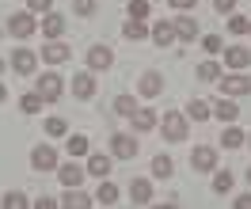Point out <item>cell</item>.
I'll use <instances>...</instances> for the list:
<instances>
[{
    "mask_svg": "<svg viewBox=\"0 0 251 209\" xmlns=\"http://www.w3.org/2000/svg\"><path fill=\"white\" fill-rule=\"evenodd\" d=\"M209 114H213V118H221V122H236V103L232 99H217V103H213V107H209Z\"/></svg>",
    "mask_w": 251,
    "mask_h": 209,
    "instance_id": "44dd1931",
    "label": "cell"
},
{
    "mask_svg": "<svg viewBox=\"0 0 251 209\" xmlns=\"http://www.w3.org/2000/svg\"><path fill=\"white\" fill-rule=\"evenodd\" d=\"M42 103H46V99L38 95V92H27V95L19 99V111H23V114H38V111H42Z\"/></svg>",
    "mask_w": 251,
    "mask_h": 209,
    "instance_id": "4316f807",
    "label": "cell"
},
{
    "mask_svg": "<svg viewBox=\"0 0 251 209\" xmlns=\"http://www.w3.org/2000/svg\"><path fill=\"white\" fill-rule=\"evenodd\" d=\"M209 186H213V194H228L232 190V171H225V167H213V183H209Z\"/></svg>",
    "mask_w": 251,
    "mask_h": 209,
    "instance_id": "484cf974",
    "label": "cell"
},
{
    "mask_svg": "<svg viewBox=\"0 0 251 209\" xmlns=\"http://www.w3.org/2000/svg\"><path fill=\"white\" fill-rule=\"evenodd\" d=\"M57 179H61L65 186H80L84 167H80V163H57Z\"/></svg>",
    "mask_w": 251,
    "mask_h": 209,
    "instance_id": "ffe728a7",
    "label": "cell"
},
{
    "mask_svg": "<svg viewBox=\"0 0 251 209\" xmlns=\"http://www.w3.org/2000/svg\"><path fill=\"white\" fill-rule=\"evenodd\" d=\"M129 202L133 206H149L152 202V183L149 179H129Z\"/></svg>",
    "mask_w": 251,
    "mask_h": 209,
    "instance_id": "7c38bea8",
    "label": "cell"
},
{
    "mask_svg": "<svg viewBox=\"0 0 251 209\" xmlns=\"http://www.w3.org/2000/svg\"><path fill=\"white\" fill-rule=\"evenodd\" d=\"M236 209H251V194H240V198H236Z\"/></svg>",
    "mask_w": 251,
    "mask_h": 209,
    "instance_id": "7bdbcfd3",
    "label": "cell"
},
{
    "mask_svg": "<svg viewBox=\"0 0 251 209\" xmlns=\"http://www.w3.org/2000/svg\"><path fill=\"white\" fill-rule=\"evenodd\" d=\"M248 34H251V27H248Z\"/></svg>",
    "mask_w": 251,
    "mask_h": 209,
    "instance_id": "c3c4849f",
    "label": "cell"
},
{
    "mask_svg": "<svg viewBox=\"0 0 251 209\" xmlns=\"http://www.w3.org/2000/svg\"><path fill=\"white\" fill-rule=\"evenodd\" d=\"M122 34L129 38V42H141V38H149V27H145V19H129L122 27Z\"/></svg>",
    "mask_w": 251,
    "mask_h": 209,
    "instance_id": "d4e9b609",
    "label": "cell"
},
{
    "mask_svg": "<svg viewBox=\"0 0 251 209\" xmlns=\"http://www.w3.org/2000/svg\"><path fill=\"white\" fill-rule=\"evenodd\" d=\"M110 65H114L110 46H103V42H99V46L88 49V69H92V72H103V69H110Z\"/></svg>",
    "mask_w": 251,
    "mask_h": 209,
    "instance_id": "ba28073f",
    "label": "cell"
},
{
    "mask_svg": "<svg viewBox=\"0 0 251 209\" xmlns=\"http://www.w3.org/2000/svg\"><path fill=\"white\" fill-rule=\"evenodd\" d=\"M160 133H164V141L179 145V141H187V133H190V122H187V118H183L179 111H168L164 118H160Z\"/></svg>",
    "mask_w": 251,
    "mask_h": 209,
    "instance_id": "6da1fadb",
    "label": "cell"
},
{
    "mask_svg": "<svg viewBox=\"0 0 251 209\" xmlns=\"http://www.w3.org/2000/svg\"><path fill=\"white\" fill-rule=\"evenodd\" d=\"M38 61H42V57H34L31 49H23V46H19L16 53H12V61H8V65L16 69L19 76H31V72H34V65H38Z\"/></svg>",
    "mask_w": 251,
    "mask_h": 209,
    "instance_id": "30bf717a",
    "label": "cell"
},
{
    "mask_svg": "<svg viewBox=\"0 0 251 209\" xmlns=\"http://www.w3.org/2000/svg\"><path fill=\"white\" fill-rule=\"evenodd\" d=\"M118 198H122V190H118L114 183H103V186L95 190V202H99V206H114Z\"/></svg>",
    "mask_w": 251,
    "mask_h": 209,
    "instance_id": "cb8c5ba5",
    "label": "cell"
},
{
    "mask_svg": "<svg viewBox=\"0 0 251 209\" xmlns=\"http://www.w3.org/2000/svg\"><path fill=\"white\" fill-rule=\"evenodd\" d=\"M34 31H38V23H34L31 12H16V16L8 19V34L12 38H31Z\"/></svg>",
    "mask_w": 251,
    "mask_h": 209,
    "instance_id": "5b68a950",
    "label": "cell"
},
{
    "mask_svg": "<svg viewBox=\"0 0 251 209\" xmlns=\"http://www.w3.org/2000/svg\"><path fill=\"white\" fill-rule=\"evenodd\" d=\"M46 65H65L69 61V42H61V38H53V42H46L42 46V53H38Z\"/></svg>",
    "mask_w": 251,
    "mask_h": 209,
    "instance_id": "52a82bcc",
    "label": "cell"
},
{
    "mask_svg": "<svg viewBox=\"0 0 251 209\" xmlns=\"http://www.w3.org/2000/svg\"><path fill=\"white\" fill-rule=\"evenodd\" d=\"M137 92H141L145 99H156L160 92H164V76H160V72H145L141 80H137Z\"/></svg>",
    "mask_w": 251,
    "mask_h": 209,
    "instance_id": "9a60e30c",
    "label": "cell"
},
{
    "mask_svg": "<svg viewBox=\"0 0 251 209\" xmlns=\"http://www.w3.org/2000/svg\"><path fill=\"white\" fill-rule=\"evenodd\" d=\"M187 118H190V122H205V118H209V103L190 99V103H187Z\"/></svg>",
    "mask_w": 251,
    "mask_h": 209,
    "instance_id": "83f0119b",
    "label": "cell"
},
{
    "mask_svg": "<svg viewBox=\"0 0 251 209\" xmlns=\"http://www.w3.org/2000/svg\"><path fill=\"white\" fill-rule=\"evenodd\" d=\"M0 34H4V31H0Z\"/></svg>",
    "mask_w": 251,
    "mask_h": 209,
    "instance_id": "681fc988",
    "label": "cell"
},
{
    "mask_svg": "<svg viewBox=\"0 0 251 209\" xmlns=\"http://www.w3.org/2000/svg\"><path fill=\"white\" fill-rule=\"evenodd\" d=\"M95 92H99V84H95L92 72H76V76H73V95H76V99H84V103H88Z\"/></svg>",
    "mask_w": 251,
    "mask_h": 209,
    "instance_id": "8fae6325",
    "label": "cell"
},
{
    "mask_svg": "<svg viewBox=\"0 0 251 209\" xmlns=\"http://www.w3.org/2000/svg\"><path fill=\"white\" fill-rule=\"evenodd\" d=\"M73 12L76 16H95V0H73Z\"/></svg>",
    "mask_w": 251,
    "mask_h": 209,
    "instance_id": "f35d334b",
    "label": "cell"
},
{
    "mask_svg": "<svg viewBox=\"0 0 251 209\" xmlns=\"http://www.w3.org/2000/svg\"><path fill=\"white\" fill-rule=\"evenodd\" d=\"M198 80H205V84L221 80V65L217 61H202V65H198Z\"/></svg>",
    "mask_w": 251,
    "mask_h": 209,
    "instance_id": "f546056e",
    "label": "cell"
},
{
    "mask_svg": "<svg viewBox=\"0 0 251 209\" xmlns=\"http://www.w3.org/2000/svg\"><path fill=\"white\" fill-rule=\"evenodd\" d=\"M4 206H8V209H27V206H31V198L19 194V190H8V194H4Z\"/></svg>",
    "mask_w": 251,
    "mask_h": 209,
    "instance_id": "4dcf8cb0",
    "label": "cell"
},
{
    "mask_svg": "<svg viewBox=\"0 0 251 209\" xmlns=\"http://www.w3.org/2000/svg\"><path fill=\"white\" fill-rule=\"evenodd\" d=\"M61 198H34V209H57Z\"/></svg>",
    "mask_w": 251,
    "mask_h": 209,
    "instance_id": "ab89813d",
    "label": "cell"
},
{
    "mask_svg": "<svg viewBox=\"0 0 251 209\" xmlns=\"http://www.w3.org/2000/svg\"><path fill=\"white\" fill-rule=\"evenodd\" d=\"M190 167H194V171H213V167H217V152L209 145H198L190 152Z\"/></svg>",
    "mask_w": 251,
    "mask_h": 209,
    "instance_id": "9c48e42d",
    "label": "cell"
},
{
    "mask_svg": "<svg viewBox=\"0 0 251 209\" xmlns=\"http://www.w3.org/2000/svg\"><path fill=\"white\" fill-rule=\"evenodd\" d=\"M114 111L122 114V118H129V114L137 111V99H133V95H118V99H114Z\"/></svg>",
    "mask_w": 251,
    "mask_h": 209,
    "instance_id": "1f68e13d",
    "label": "cell"
},
{
    "mask_svg": "<svg viewBox=\"0 0 251 209\" xmlns=\"http://www.w3.org/2000/svg\"><path fill=\"white\" fill-rule=\"evenodd\" d=\"M221 92L228 99H240V95H248L251 92V76H244V72H232V76H221Z\"/></svg>",
    "mask_w": 251,
    "mask_h": 209,
    "instance_id": "277c9868",
    "label": "cell"
},
{
    "mask_svg": "<svg viewBox=\"0 0 251 209\" xmlns=\"http://www.w3.org/2000/svg\"><path fill=\"white\" fill-rule=\"evenodd\" d=\"M248 145H251V133H248Z\"/></svg>",
    "mask_w": 251,
    "mask_h": 209,
    "instance_id": "7dc6e473",
    "label": "cell"
},
{
    "mask_svg": "<svg viewBox=\"0 0 251 209\" xmlns=\"http://www.w3.org/2000/svg\"><path fill=\"white\" fill-rule=\"evenodd\" d=\"M27 12L31 16H50L53 12V0H27Z\"/></svg>",
    "mask_w": 251,
    "mask_h": 209,
    "instance_id": "836d02e7",
    "label": "cell"
},
{
    "mask_svg": "<svg viewBox=\"0 0 251 209\" xmlns=\"http://www.w3.org/2000/svg\"><path fill=\"white\" fill-rule=\"evenodd\" d=\"M38 31L46 34L50 42H53V38H61V34H65V16H57V12H50V16H42V23H38Z\"/></svg>",
    "mask_w": 251,
    "mask_h": 209,
    "instance_id": "e0dca14e",
    "label": "cell"
},
{
    "mask_svg": "<svg viewBox=\"0 0 251 209\" xmlns=\"http://www.w3.org/2000/svg\"><path fill=\"white\" fill-rule=\"evenodd\" d=\"M149 38H152L156 46H172V42H175V23L156 19V27H149Z\"/></svg>",
    "mask_w": 251,
    "mask_h": 209,
    "instance_id": "5bb4252c",
    "label": "cell"
},
{
    "mask_svg": "<svg viewBox=\"0 0 251 209\" xmlns=\"http://www.w3.org/2000/svg\"><path fill=\"white\" fill-rule=\"evenodd\" d=\"M61 206H65V209H92V206H95V198L80 194L76 186H65V194H61Z\"/></svg>",
    "mask_w": 251,
    "mask_h": 209,
    "instance_id": "2e32d148",
    "label": "cell"
},
{
    "mask_svg": "<svg viewBox=\"0 0 251 209\" xmlns=\"http://www.w3.org/2000/svg\"><path fill=\"white\" fill-rule=\"evenodd\" d=\"M69 156H88V137H69Z\"/></svg>",
    "mask_w": 251,
    "mask_h": 209,
    "instance_id": "e575fe53",
    "label": "cell"
},
{
    "mask_svg": "<svg viewBox=\"0 0 251 209\" xmlns=\"http://www.w3.org/2000/svg\"><path fill=\"white\" fill-rule=\"evenodd\" d=\"M107 171H110V156H107V152H92V156H88V175L103 179Z\"/></svg>",
    "mask_w": 251,
    "mask_h": 209,
    "instance_id": "603a6c76",
    "label": "cell"
},
{
    "mask_svg": "<svg viewBox=\"0 0 251 209\" xmlns=\"http://www.w3.org/2000/svg\"><path fill=\"white\" fill-rule=\"evenodd\" d=\"M152 175H156V179H168V175H172V156L156 152V156H152Z\"/></svg>",
    "mask_w": 251,
    "mask_h": 209,
    "instance_id": "f1b7e54d",
    "label": "cell"
},
{
    "mask_svg": "<svg viewBox=\"0 0 251 209\" xmlns=\"http://www.w3.org/2000/svg\"><path fill=\"white\" fill-rule=\"evenodd\" d=\"M4 69H8V61H4V57H0V72H4Z\"/></svg>",
    "mask_w": 251,
    "mask_h": 209,
    "instance_id": "f6af8a7d",
    "label": "cell"
},
{
    "mask_svg": "<svg viewBox=\"0 0 251 209\" xmlns=\"http://www.w3.org/2000/svg\"><path fill=\"white\" fill-rule=\"evenodd\" d=\"M248 183H251V167H248Z\"/></svg>",
    "mask_w": 251,
    "mask_h": 209,
    "instance_id": "bcb514c9",
    "label": "cell"
},
{
    "mask_svg": "<svg viewBox=\"0 0 251 209\" xmlns=\"http://www.w3.org/2000/svg\"><path fill=\"white\" fill-rule=\"evenodd\" d=\"M213 8H217L221 16H232V8H236V0H213Z\"/></svg>",
    "mask_w": 251,
    "mask_h": 209,
    "instance_id": "60d3db41",
    "label": "cell"
},
{
    "mask_svg": "<svg viewBox=\"0 0 251 209\" xmlns=\"http://www.w3.org/2000/svg\"><path fill=\"white\" fill-rule=\"evenodd\" d=\"M110 152H114L118 160H133V156H137V137H129V133H114V137H110Z\"/></svg>",
    "mask_w": 251,
    "mask_h": 209,
    "instance_id": "8992f818",
    "label": "cell"
},
{
    "mask_svg": "<svg viewBox=\"0 0 251 209\" xmlns=\"http://www.w3.org/2000/svg\"><path fill=\"white\" fill-rule=\"evenodd\" d=\"M168 4H172V8H179V12H190L198 0H168Z\"/></svg>",
    "mask_w": 251,
    "mask_h": 209,
    "instance_id": "b9f144b4",
    "label": "cell"
},
{
    "mask_svg": "<svg viewBox=\"0 0 251 209\" xmlns=\"http://www.w3.org/2000/svg\"><path fill=\"white\" fill-rule=\"evenodd\" d=\"M46 133L50 137H65V118H46Z\"/></svg>",
    "mask_w": 251,
    "mask_h": 209,
    "instance_id": "74e56055",
    "label": "cell"
},
{
    "mask_svg": "<svg viewBox=\"0 0 251 209\" xmlns=\"http://www.w3.org/2000/svg\"><path fill=\"white\" fill-rule=\"evenodd\" d=\"M225 65L236 69V72H244V69L251 65V49L248 46H228V49H225Z\"/></svg>",
    "mask_w": 251,
    "mask_h": 209,
    "instance_id": "4fadbf2b",
    "label": "cell"
},
{
    "mask_svg": "<svg viewBox=\"0 0 251 209\" xmlns=\"http://www.w3.org/2000/svg\"><path fill=\"white\" fill-rule=\"evenodd\" d=\"M198 31H202V27H198V19H190V16H179V19H175V38L194 42V38H198Z\"/></svg>",
    "mask_w": 251,
    "mask_h": 209,
    "instance_id": "d6986e66",
    "label": "cell"
},
{
    "mask_svg": "<svg viewBox=\"0 0 251 209\" xmlns=\"http://www.w3.org/2000/svg\"><path fill=\"white\" fill-rule=\"evenodd\" d=\"M4 99H8V88H4V84H0V103H4Z\"/></svg>",
    "mask_w": 251,
    "mask_h": 209,
    "instance_id": "ee69618b",
    "label": "cell"
},
{
    "mask_svg": "<svg viewBox=\"0 0 251 209\" xmlns=\"http://www.w3.org/2000/svg\"><path fill=\"white\" fill-rule=\"evenodd\" d=\"M129 122L137 133H149V129H156V111H149V107H137V111L129 114Z\"/></svg>",
    "mask_w": 251,
    "mask_h": 209,
    "instance_id": "ac0fdd59",
    "label": "cell"
},
{
    "mask_svg": "<svg viewBox=\"0 0 251 209\" xmlns=\"http://www.w3.org/2000/svg\"><path fill=\"white\" fill-rule=\"evenodd\" d=\"M221 145H225V148H244V145H248V133H244L240 126H228L225 133H221Z\"/></svg>",
    "mask_w": 251,
    "mask_h": 209,
    "instance_id": "7402d4cb",
    "label": "cell"
},
{
    "mask_svg": "<svg viewBox=\"0 0 251 209\" xmlns=\"http://www.w3.org/2000/svg\"><path fill=\"white\" fill-rule=\"evenodd\" d=\"M57 148L53 145H34L31 148V167L34 171H57Z\"/></svg>",
    "mask_w": 251,
    "mask_h": 209,
    "instance_id": "7a4b0ae2",
    "label": "cell"
},
{
    "mask_svg": "<svg viewBox=\"0 0 251 209\" xmlns=\"http://www.w3.org/2000/svg\"><path fill=\"white\" fill-rule=\"evenodd\" d=\"M202 49H205V53H225V42H221V34H202Z\"/></svg>",
    "mask_w": 251,
    "mask_h": 209,
    "instance_id": "d6a6232c",
    "label": "cell"
},
{
    "mask_svg": "<svg viewBox=\"0 0 251 209\" xmlns=\"http://www.w3.org/2000/svg\"><path fill=\"white\" fill-rule=\"evenodd\" d=\"M149 12H152V4H149V0H133V4H129V19H145Z\"/></svg>",
    "mask_w": 251,
    "mask_h": 209,
    "instance_id": "d590c367",
    "label": "cell"
},
{
    "mask_svg": "<svg viewBox=\"0 0 251 209\" xmlns=\"http://www.w3.org/2000/svg\"><path fill=\"white\" fill-rule=\"evenodd\" d=\"M248 27H251V23L244 16H228V31H232V34H248Z\"/></svg>",
    "mask_w": 251,
    "mask_h": 209,
    "instance_id": "8d00e7d4",
    "label": "cell"
},
{
    "mask_svg": "<svg viewBox=\"0 0 251 209\" xmlns=\"http://www.w3.org/2000/svg\"><path fill=\"white\" fill-rule=\"evenodd\" d=\"M34 88H38V95L46 99V103H57V99H61V92H65V84H61V76H57V72H42Z\"/></svg>",
    "mask_w": 251,
    "mask_h": 209,
    "instance_id": "3957f363",
    "label": "cell"
}]
</instances>
